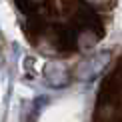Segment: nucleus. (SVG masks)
I'll list each match as a JSON object with an SVG mask.
<instances>
[{"label":"nucleus","instance_id":"1","mask_svg":"<svg viewBox=\"0 0 122 122\" xmlns=\"http://www.w3.org/2000/svg\"><path fill=\"white\" fill-rule=\"evenodd\" d=\"M108 62H110V52H98L76 68V76L80 80H92L108 66Z\"/></svg>","mask_w":122,"mask_h":122},{"label":"nucleus","instance_id":"2","mask_svg":"<svg viewBox=\"0 0 122 122\" xmlns=\"http://www.w3.org/2000/svg\"><path fill=\"white\" fill-rule=\"evenodd\" d=\"M44 74H46L48 82L52 86H62V84L68 82V74H66V70L60 64H48L46 70H44Z\"/></svg>","mask_w":122,"mask_h":122},{"label":"nucleus","instance_id":"3","mask_svg":"<svg viewBox=\"0 0 122 122\" xmlns=\"http://www.w3.org/2000/svg\"><path fill=\"white\" fill-rule=\"evenodd\" d=\"M88 4H92V6H104V4H108L110 0H86Z\"/></svg>","mask_w":122,"mask_h":122},{"label":"nucleus","instance_id":"4","mask_svg":"<svg viewBox=\"0 0 122 122\" xmlns=\"http://www.w3.org/2000/svg\"><path fill=\"white\" fill-rule=\"evenodd\" d=\"M18 2H24V0H18ZM30 2V6H34V4H40V2H44V0H28Z\"/></svg>","mask_w":122,"mask_h":122}]
</instances>
